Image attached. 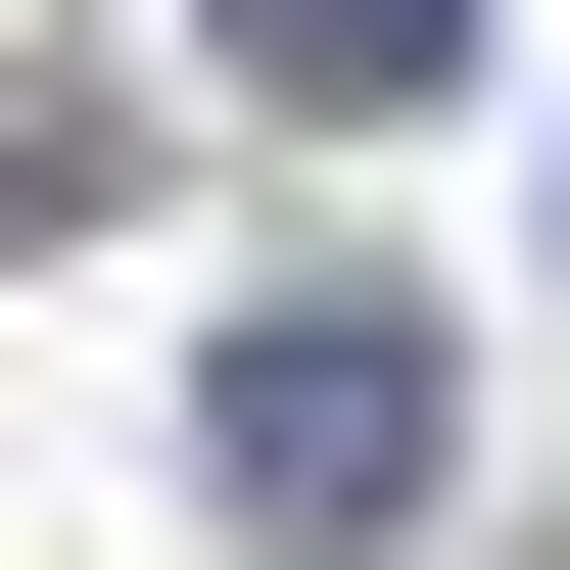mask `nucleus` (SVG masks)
I'll list each match as a JSON object with an SVG mask.
<instances>
[{
  "label": "nucleus",
  "instance_id": "f257e3e1",
  "mask_svg": "<svg viewBox=\"0 0 570 570\" xmlns=\"http://www.w3.org/2000/svg\"><path fill=\"white\" fill-rule=\"evenodd\" d=\"M428 475H475V333H428V285H238V333H190V523L238 570H381Z\"/></svg>",
  "mask_w": 570,
  "mask_h": 570
},
{
  "label": "nucleus",
  "instance_id": "f03ea898",
  "mask_svg": "<svg viewBox=\"0 0 570 570\" xmlns=\"http://www.w3.org/2000/svg\"><path fill=\"white\" fill-rule=\"evenodd\" d=\"M475 48H523V0H238V96H285V142H428Z\"/></svg>",
  "mask_w": 570,
  "mask_h": 570
}]
</instances>
